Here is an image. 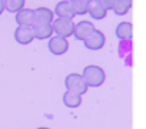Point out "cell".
I'll list each match as a JSON object with an SVG mask.
<instances>
[{"instance_id":"6da1fadb","label":"cell","mask_w":146,"mask_h":129,"mask_svg":"<svg viewBox=\"0 0 146 129\" xmlns=\"http://www.w3.org/2000/svg\"><path fill=\"white\" fill-rule=\"evenodd\" d=\"M82 78H83L88 88H99V86L103 85L106 75H105L102 68L96 66V64H89V66H86L83 69Z\"/></svg>"},{"instance_id":"7a4b0ae2","label":"cell","mask_w":146,"mask_h":129,"mask_svg":"<svg viewBox=\"0 0 146 129\" xmlns=\"http://www.w3.org/2000/svg\"><path fill=\"white\" fill-rule=\"evenodd\" d=\"M64 86H66V90L69 92H73V93H78V95H85L88 92V86L82 78V75L79 73H70L64 78Z\"/></svg>"},{"instance_id":"3957f363","label":"cell","mask_w":146,"mask_h":129,"mask_svg":"<svg viewBox=\"0 0 146 129\" xmlns=\"http://www.w3.org/2000/svg\"><path fill=\"white\" fill-rule=\"evenodd\" d=\"M50 26H52V32L56 36H60V37H64V39L70 37L73 35V29H75V23H73V20L60 19V17L53 19Z\"/></svg>"},{"instance_id":"277c9868","label":"cell","mask_w":146,"mask_h":129,"mask_svg":"<svg viewBox=\"0 0 146 129\" xmlns=\"http://www.w3.org/2000/svg\"><path fill=\"white\" fill-rule=\"evenodd\" d=\"M105 42H106V37L105 35L100 32V30H93L85 40H83V45L86 49L89 50H99L105 46Z\"/></svg>"},{"instance_id":"5b68a950","label":"cell","mask_w":146,"mask_h":129,"mask_svg":"<svg viewBox=\"0 0 146 129\" xmlns=\"http://www.w3.org/2000/svg\"><path fill=\"white\" fill-rule=\"evenodd\" d=\"M47 47H49V50H50L52 55H54V56H62V55H64V53L67 52V49H69V42H67V39H64V37L52 36V37L49 39Z\"/></svg>"},{"instance_id":"8992f818","label":"cell","mask_w":146,"mask_h":129,"mask_svg":"<svg viewBox=\"0 0 146 129\" xmlns=\"http://www.w3.org/2000/svg\"><path fill=\"white\" fill-rule=\"evenodd\" d=\"M53 19V10L47 7H37L33 10V25H50Z\"/></svg>"},{"instance_id":"52a82bcc","label":"cell","mask_w":146,"mask_h":129,"mask_svg":"<svg viewBox=\"0 0 146 129\" xmlns=\"http://www.w3.org/2000/svg\"><path fill=\"white\" fill-rule=\"evenodd\" d=\"M93 30H95V27H93V23H92V22H89V20H82V22H79V23L75 25V29H73V35H72V36H75L76 40L83 42Z\"/></svg>"},{"instance_id":"ba28073f","label":"cell","mask_w":146,"mask_h":129,"mask_svg":"<svg viewBox=\"0 0 146 129\" xmlns=\"http://www.w3.org/2000/svg\"><path fill=\"white\" fill-rule=\"evenodd\" d=\"M88 13L90 15V17H92L93 20H102V19L106 17L108 10H106L105 6L100 3V0H92V2L89 3Z\"/></svg>"},{"instance_id":"9c48e42d","label":"cell","mask_w":146,"mask_h":129,"mask_svg":"<svg viewBox=\"0 0 146 129\" xmlns=\"http://www.w3.org/2000/svg\"><path fill=\"white\" fill-rule=\"evenodd\" d=\"M53 15H56V17L70 19V20H73V17H75V13H73V10H72V7L69 5V0H62V2L56 3Z\"/></svg>"},{"instance_id":"30bf717a","label":"cell","mask_w":146,"mask_h":129,"mask_svg":"<svg viewBox=\"0 0 146 129\" xmlns=\"http://www.w3.org/2000/svg\"><path fill=\"white\" fill-rule=\"evenodd\" d=\"M15 40L19 45H29L33 42V33L30 27H23V26H17V29L15 30Z\"/></svg>"},{"instance_id":"8fae6325","label":"cell","mask_w":146,"mask_h":129,"mask_svg":"<svg viewBox=\"0 0 146 129\" xmlns=\"http://www.w3.org/2000/svg\"><path fill=\"white\" fill-rule=\"evenodd\" d=\"M16 23L17 26L32 27L33 26V9H22L16 13Z\"/></svg>"},{"instance_id":"7c38bea8","label":"cell","mask_w":146,"mask_h":129,"mask_svg":"<svg viewBox=\"0 0 146 129\" xmlns=\"http://www.w3.org/2000/svg\"><path fill=\"white\" fill-rule=\"evenodd\" d=\"M30 29H32V33H33V39L44 40V39H50L53 36L50 25H33Z\"/></svg>"},{"instance_id":"4fadbf2b","label":"cell","mask_w":146,"mask_h":129,"mask_svg":"<svg viewBox=\"0 0 146 129\" xmlns=\"http://www.w3.org/2000/svg\"><path fill=\"white\" fill-rule=\"evenodd\" d=\"M115 35L117 39L120 40H127L133 36V26L130 22H122L116 26L115 29Z\"/></svg>"},{"instance_id":"5bb4252c","label":"cell","mask_w":146,"mask_h":129,"mask_svg":"<svg viewBox=\"0 0 146 129\" xmlns=\"http://www.w3.org/2000/svg\"><path fill=\"white\" fill-rule=\"evenodd\" d=\"M62 100H63V105H64L66 108L75 109V108L80 106V103H82V96H80V95H78V93H73V92L66 90V92L63 93Z\"/></svg>"},{"instance_id":"9a60e30c","label":"cell","mask_w":146,"mask_h":129,"mask_svg":"<svg viewBox=\"0 0 146 129\" xmlns=\"http://www.w3.org/2000/svg\"><path fill=\"white\" fill-rule=\"evenodd\" d=\"M69 5L75 13V16H83L88 13L89 2L88 0H69Z\"/></svg>"},{"instance_id":"2e32d148","label":"cell","mask_w":146,"mask_h":129,"mask_svg":"<svg viewBox=\"0 0 146 129\" xmlns=\"http://www.w3.org/2000/svg\"><path fill=\"white\" fill-rule=\"evenodd\" d=\"M132 7V0H116L112 10L116 16H125Z\"/></svg>"},{"instance_id":"e0dca14e","label":"cell","mask_w":146,"mask_h":129,"mask_svg":"<svg viewBox=\"0 0 146 129\" xmlns=\"http://www.w3.org/2000/svg\"><path fill=\"white\" fill-rule=\"evenodd\" d=\"M26 0H3L5 10L9 13H17L19 10L25 9Z\"/></svg>"},{"instance_id":"ac0fdd59","label":"cell","mask_w":146,"mask_h":129,"mask_svg":"<svg viewBox=\"0 0 146 129\" xmlns=\"http://www.w3.org/2000/svg\"><path fill=\"white\" fill-rule=\"evenodd\" d=\"M115 2H116V0H100V3L105 6V9H106V10H112V7H113Z\"/></svg>"},{"instance_id":"d6986e66","label":"cell","mask_w":146,"mask_h":129,"mask_svg":"<svg viewBox=\"0 0 146 129\" xmlns=\"http://www.w3.org/2000/svg\"><path fill=\"white\" fill-rule=\"evenodd\" d=\"M5 12V6H3V0H0V15Z\"/></svg>"},{"instance_id":"ffe728a7","label":"cell","mask_w":146,"mask_h":129,"mask_svg":"<svg viewBox=\"0 0 146 129\" xmlns=\"http://www.w3.org/2000/svg\"><path fill=\"white\" fill-rule=\"evenodd\" d=\"M37 129H49V128H44V126H40V128H37Z\"/></svg>"},{"instance_id":"44dd1931","label":"cell","mask_w":146,"mask_h":129,"mask_svg":"<svg viewBox=\"0 0 146 129\" xmlns=\"http://www.w3.org/2000/svg\"><path fill=\"white\" fill-rule=\"evenodd\" d=\"M88 2H89V3H90V2H92V0H88Z\"/></svg>"}]
</instances>
